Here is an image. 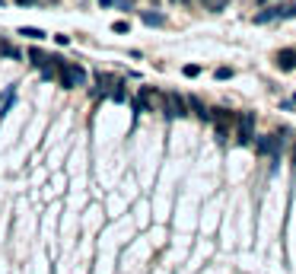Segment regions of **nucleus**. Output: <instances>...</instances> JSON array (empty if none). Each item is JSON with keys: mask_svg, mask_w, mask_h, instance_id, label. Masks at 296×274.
Returning a JSON list of instances; mask_svg holds the SVG:
<instances>
[{"mask_svg": "<svg viewBox=\"0 0 296 274\" xmlns=\"http://www.w3.org/2000/svg\"><path fill=\"white\" fill-rule=\"evenodd\" d=\"M58 80H60L64 90H76V86L86 83V70L80 64H70V61H60L58 58Z\"/></svg>", "mask_w": 296, "mask_h": 274, "instance_id": "1", "label": "nucleus"}, {"mask_svg": "<svg viewBox=\"0 0 296 274\" xmlns=\"http://www.w3.org/2000/svg\"><path fill=\"white\" fill-rule=\"evenodd\" d=\"M162 115L166 118H185L188 115V99H182L178 92H166V96H162Z\"/></svg>", "mask_w": 296, "mask_h": 274, "instance_id": "2", "label": "nucleus"}, {"mask_svg": "<svg viewBox=\"0 0 296 274\" xmlns=\"http://www.w3.org/2000/svg\"><path fill=\"white\" fill-rule=\"evenodd\" d=\"M255 140V115L252 112H242V118L236 122V144L246 147V144Z\"/></svg>", "mask_w": 296, "mask_h": 274, "instance_id": "3", "label": "nucleus"}, {"mask_svg": "<svg viewBox=\"0 0 296 274\" xmlns=\"http://www.w3.org/2000/svg\"><path fill=\"white\" fill-rule=\"evenodd\" d=\"M255 147H258V153H264V156H277V153H280V137H258Z\"/></svg>", "mask_w": 296, "mask_h": 274, "instance_id": "4", "label": "nucleus"}, {"mask_svg": "<svg viewBox=\"0 0 296 274\" xmlns=\"http://www.w3.org/2000/svg\"><path fill=\"white\" fill-rule=\"evenodd\" d=\"M96 83H99V96H112V92L121 86L115 76H108V74H99V76H96Z\"/></svg>", "mask_w": 296, "mask_h": 274, "instance_id": "5", "label": "nucleus"}, {"mask_svg": "<svg viewBox=\"0 0 296 274\" xmlns=\"http://www.w3.org/2000/svg\"><path fill=\"white\" fill-rule=\"evenodd\" d=\"M188 112H194L198 118H201V122H210V118H214V112H210V108H207L201 99H194V96L188 99Z\"/></svg>", "mask_w": 296, "mask_h": 274, "instance_id": "6", "label": "nucleus"}, {"mask_svg": "<svg viewBox=\"0 0 296 274\" xmlns=\"http://www.w3.org/2000/svg\"><path fill=\"white\" fill-rule=\"evenodd\" d=\"M277 67H280V70H293V67H296V51L293 48L277 51Z\"/></svg>", "mask_w": 296, "mask_h": 274, "instance_id": "7", "label": "nucleus"}, {"mask_svg": "<svg viewBox=\"0 0 296 274\" xmlns=\"http://www.w3.org/2000/svg\"><path fill=\"white\" fill-rule=\"evenodd\" d=\"M51 61H54V58H48V54H42V51H38V48H32V51H29V64H32V67H48Z\"/></svg>", "mask_w": 296, "mask_h": 274, "instance_id": "8", "label": "nucleus"}, {"mask_svg": "<svg viewBox=\"0 0 296 274\" xmlns=\"http://www.w3.org/2000/svg\"><path fill=\"white\" fill-rule=\"evenodd\" d=\"M13 99H16V86H10L4 92V99H0V118H6V112H10V106H13Z\"/></svg>", "mask_w": 296, "mask_h": 274, "instance_id": "9", "label": "nucleus"}, {"mask_svg": "<svg viewBox=\"0 0 296 274\" xmlns=\"http://www.w3.org/2000/svg\"><path fill=\"white\" fill-rule=\"evenodd\" d=\"M210 112H214V124H216V128H226V124L232 122L230 108H210Z\"/></svg>", "mask_w": 296, "mask_h": 274, "instance_id": "10", "label": "nucleus"}, {"mask_svg": "<svg viewBox=\"0 0 296 274\" xmlns=\"http://www.w3.org/2000/svg\"><path fill=\"white\" fill-rule=\"evenodd\" d=\"M20 36L32 38V42H42V38H45V32H42V29H36V26H22V29H20Z\"/></svg>", "mask_w": 296, "mask_h": 274, "instance_id": "11", "label": "nucleus"}, {"mask_svg": "<svg viewBox=\"0 0 296 274\" xmlns=\"http://www.w3.org/2000/svg\"><path fill=\"white\" fill-rule=\"evenodd\" d=\"M140 20H144L146 26H162V22H166V16H162V13H150V10H146V13L140 16Z\"/></svg>", "mask_w": 296, "mask_h": 274, "instance_id": "12", "label": "nucleus"}, {"mask_svg": "<svg viewBox=\"0 0 296 274\" xmlns=\"http://www.w3.org/2000/svg\"><path fill=\"white\" fill-rule=\"evenodd\" d=\"M0 54H4V58H13V61H16V58H20V51H16L13 45H6V42H0Z\"/></svg>", "mask_w": 296, "mask_h": 274, "instance_id": "13", "label": "nucleus"}, {"mask_svg": "<svg viewBox=\"0 0 296 274\" xmlns=\"http://www.w3.org/2000/svg\"><path fill=\"white\" fill-rule=\"evenodd\" d=\"M182 74H185V76H198V74H201V67H198V64H185V67H182Z\"/></svg>", "mask_w": 296, "mask_h": 274, "instance_id": "14", "label": "nucleus"}, {"mask_svg": "<svg viewBox=\"0 0 296 274\" xmlns=\"http://www.w3.org/2000/svg\"><path fill=\"white\" fill-rule=\"evenodd\" d=\"M232 76V67H220V70H216V80H230Z\"/></svg>", "mask_w": 296, "mask_h": 274, "instance_id": "15", "label": "nucleus"}, {"mask_svg": "<svg viewBox=\"0 0 296 274\" xmlns=\"http://www.w3.org/2000/svg\"><path fill=\"white\" fill-rule=\"evenodd\" d=\"M112 29H115V32H128V29H130V26H128V22H124V20H118V22H115V26H112Z\"/></svg>", "mask_w": 296, "mask_h": 274, "instance_id": "16", "label": "nucleus"}, {"mask_svg": "<svg viewBox=\"0 0 296 274\" xmlns=\"http://www.w3.org/2000/svg\"><path fill=\"white\" fill-rule=\"evenodd\" d=\"M20 6H32V4H38V0H16Z\"/></svg>", "mask_w": 296, "mask_h": 274, "instance_id": "17", "label": "nucleus"}, {"mask_svg": "<svg viewBox=\"0 0 296 274\" xmlns=\"http://www.w3.org/2000/svg\"><path fill=\"white\" fill-rule=\"evenodd\" d=\"M293 162H296V147H293Z\"/></svg>", "mask_w": 296, "mask_h": 274, "instance_id": "18", "label": "nucleus"}, {"mask_svg": "<svg viewBox=\"0 0 296 274\" xmlns=\"http://www.w3.org/2000/svg\"><path fill=\"white\" fill-rule=\"evenodd\" d=\"M0 6H4V0H0Z\"/></svg>", "mask_w": 296, "mask_h": 274, "instance_id": "19", "label": "nucleus"}, {"mask_svg": "<svg viewBox=\"0 0 296 274\" xmlns=\"http://www.w3.org/2000/svg\"><path fill=\"white\" fill-rule=\"evenodd\" d=\"M261 4H268V0H261Z\"/></svg>", "mask_w": 296, "mask_h": 274, "instance_id": "20", "label": "nucleus"}]
</instances>
